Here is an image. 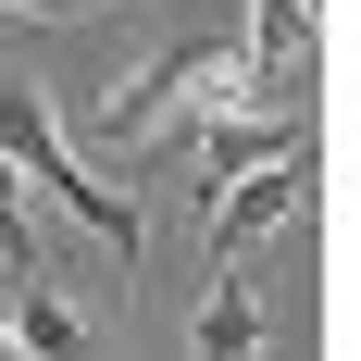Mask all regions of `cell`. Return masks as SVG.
<instances>
[{
    "instance_id": "6",
    "label": "cell",
    "mask_w": 361,
    "mask_h": 361,
    "mask_svg": "<svg viewBox=\"0 0 361 361\" xmlns=\"http://www.w3.org/2000/svg\"><path fill=\"white\" fill-rule=\"evenodd\" d=\"M13 361H87V312H75L63 287H25V312H13Z\"/></svg>"
},
{
    "instance_id": "3",
    "label": "cell",
    "mask_w": 361,
    "mask_h": 361,
    "mask_svg": "<svg viewBox=\"0 0 361 361\" xmlns=\"http://www.w3.org/2000/svg\"><path fill=\"white\" fill-rule=\"evenodd\" d=\"M250 87L274 112H312V75H324V0H250Z\"/></svg>"
},
{
    "instance_id": "2",
    "label": "cell",
    "mask_w": 361,
    "mask_h": 361,
    "mask_svg": "<svg viewBox=\"0 0 361 361\" xmlns=\"http://www.w3.org/2000/svg\"><path fill=\"white\" fill-rule=\"evenodd\" d=\"M200 75H212V37H175V50H149L137 75H112L100 87V149H149L162 125L200 112Z\"/></svg>"
},
{
    "instance_id": "9",
    "label": "cell",
    "mask_w": 361,
    "mask_h": 361,
    "mask_svg": "<svg viewBox=\"0 0 361 361\" xmlns=\"http://www.w3.org/2000/svg\"><path fill=\"white\" fill-rule=\"evenodd\" d=\"M0 361H13V336H0Z\"/></svg>"
},
{
    "instance_id": "5",
    "label": "cell",
    "mask_w": 361,
    "mask_h": 361,
    "mask_svg": "<svg viewBox=\"0 0 361 361\" xmlns=\"http://www.w3.org/2000/svg\"><path fill=\"white\" fill-rule=\"evenodd\" d=\"M299 149H312V112H237V125H200V162H212V187L274 175V162H299Z\"/></svg>"
},
{
    "instance_id": "7",
    "label": "cell",
    "mask_w": 361,
    "mask_h": 361,
    "mask_svg": "<svg viewBox=\"0 0 361 361\" xmlns=\"http://www.w3.org/2000/svg\"><path fill=\"white\" fill-rule=\"evenodd\" d=\"M200 361H262V299L237 287V274L200 299Z\"/></svg>"
},
{
    "instance_id": "8",
    "label": "cell",
    "mask_w": 361,
    "mask_h": 361,
    "mask_svg": "<svg viewBox=\"0 0 361 361\" xmlns=\"http://www.w3.org/2000/svg\"><path fill=\"white\" fill-rule=\"evenodd\" d=\"M0 262L25 287H50V250H37V212H25V187H13V162H0Z\"/></svg>"
},
{
    "instance_id": "1",
    "label": "cell",
    "mask_w": 361,
    "mask_h": 361,
    "mask_svg": "<svg viewBox=\"0 0 361 361\" xmlns=\"http://www.w3.org/2000/svg\"><path fill=\"white\" fill-rule=\"evenodd\" d=\"M0 162H13V187H50V200L100 237V250L137 262V200H112V187L63 149V125H50V100H37V87H13V100H0Z\"/></svg>"
},
{
    "instance_id": "4",
    "label": "cell",
    "mask_w": 361,
    "mask_h": 361,
    "mask_svg": "<svg viewBox=\"0 0 361 361\" xmlns=\"http://www.w3.org/2000/svg\"><path fill=\"white\" fill-rule=\"evenodd\" d=\"M299 212H312V149H299V162H274V175L212 187V200H200V237H212V262H237V250H262V237H287Z\"/></svg>"
}]
</instances>
